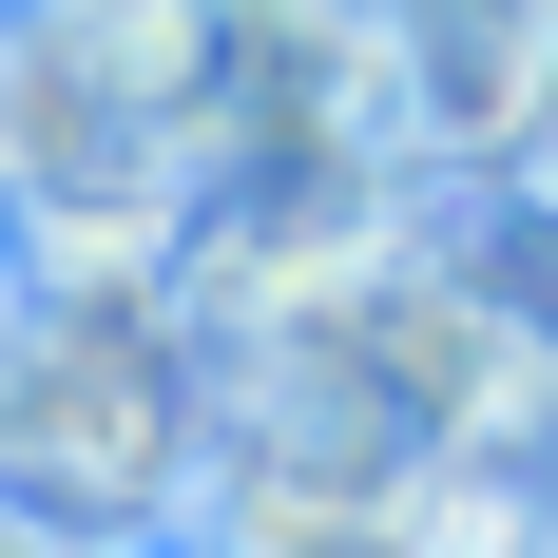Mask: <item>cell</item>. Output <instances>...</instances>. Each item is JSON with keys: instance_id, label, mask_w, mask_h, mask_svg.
<instances>
[{"instance_id": "1", "label": "cell", "mask_w": 558, "mask_h": 558, "mask_svg": "<svg viewBox=\"0 0 558 558\" xmlns=\"http://www.w3.org/2000/svg\"><path fill=\"white\" fill-rule=\"evenodd\" d=\"M193 462H213V404H193V347H173V328L20 308V347H0V501H20V520L135 558V539H173Z\"/></svg>"}, {"instance_id": "7", "label": "cell", "mask_w": 558, "mask_h": 558, "mask_svg": "<svg viewBox=\"0 0 558 558\" xmlns=\"http://www.w3.org/2000/svg\"><path fill=\"white\" fill-rule=\"evenodd\" d=\"M539 558H558V539H539Z\"/></svg>"}, {"instance_id": "6", "label": "cell", "mask_w": 558, "mask_h": 558, "mask_svg": "<svg viewBox=\"0 0 558 558\" xmlns=\"http://www.w3.org/2000/svg\"><path fill=\"white\" fill-rule=\"evenodd\" d=\"M135 558H173V539H135Z\"/></svg>"}, {"instance_id": "2", "label": "cell", "mask_w": 558, "mask_h": 558, "mask_svg": "<svg viewBox=\"0 0 558 558\" xmlns=\"http://www.w3.org/2000/svg\"><path fill=\"white\" fill-rule=\"evenodd\" d=\"M366 155L404 193H520L558 155V58L482 39V20H386V58H366Z\"/></svg>"}, {"instance_id": "4", "label": "cell", "mask_w": 558, "mask_h": 558, "mask_svg": "<svg viewBox=\"0 0 558 558\" xmlns=\"http://www.w3.org/2000/svg\"><path fill=\"white\" fill-rule=\"evenodd\" d=\"M0 347H20V231H0Z\"/></svg>"}, {"instance_id": "3", "label": "cell", "mask_w": 558, "mask_h": 558, "mask_svg": "<svg viewBox=\"0 0 558 558\" xmlns=\"http://www.w3.org/2000/svg\"><path fill=\"white\" fill-rule=\"evenodd\" d=\"M386 20H482V39H539L558 58V0H386Z\"/></svg>"}, {"instance_id": "5", "label": "cell", "mask_w": 558, "mask_h": 558, "mask_svg": "<svg viewBox=\"0 0 558 558\" xmlns=\"http://www.w3.org/2000/svg\"><path fill=\"white\" fill-rule=\"evenodd\" d=\"M0 20H39V0H0Z\"/></svg>"}]
</instances>
